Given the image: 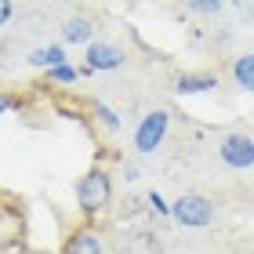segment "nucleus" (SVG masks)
I'll return each mask as SVG.
<instances>
[{
    "instance_id": "nucleus-1",
    "label": "nucleus",
    "mask_w": 254,
    "mask_h": 254,
    "mask_svg": "<svg viewBox=\"0 0 254 254\" xmlns=\"http://www.w3.org/2000/svg\"><path fill=\"white\" fill-rule=\"evenodd\" d=\"M171 218H175V222H182L186 229H207V225L214 222V207H211V200H207V196L189 192V196H182V200L171 203Z\"/></svg>"
},
{
    "instance_id": "nucleus-2",
    "label": "nucleus",
    "mask_w": 254,
    "mask_h": 254,
    "mask_svg": "<svg viewBox=\"0 0 254 254\" xmlns=\"http://www.w3.org/2000/svg\"><path fill=\"white\" fill-rule=\"evenodd\" d=\"M109 196H113V186H109L106 171H87V175L80 178V186H76V200H80V207H84L87 214L102 211V207L109 203Z\"/></svg>"
},
{
    "instance_id": "nucleus-3",
    "label": "nucleus",
    "mask_w": 254,
    "mask_h": 254,
    "mask_svg": "<svg viewBox=\"0 0 254 254\" xmlns=\"http://www.w3.org/2000/svg\"><path fill=\"white\" fill-rule=\"evenodd\" d=\"M218 153H222L225 167H233V171H244V167L254 164V142L247 134H225L222 145H218Z\"/></svg>"
},
{
    "instance_id": "nucleus-4",
    "label": "nucleus",
    "mask_w": 254,
    "mask_h": 254,
    "mask_svg": "<svg viewBox=\"0 0 254 254\" xmlns=\"http://www.w3.org/2000/svg\"><path fill=\"white\" fill-rule=\"evenodd\" d=\"M164 134H167V113L164 109L149 113V117L142 120V127H138V134H134L138 153H153V149L164 142Z\"/></svg>"
},
{
    "instance_id": "nucleus-5",
    "label": "nucleus",
    "mask_w": 254,
    "mask_h": 254,
    "mask_svg": "<svg viewBox=\"0 0 254 254\" xmlns=\"http://www.w3.org/2000/svg\"><path fill=\"white\" fill-rule=\"evenodd\" d=\"M127 62V55L117 44H91L87 48V69H120Z\"/></svg>"
},
{
    "instance_id": "nucleus-6",
    "label": "nucleus",
    "mask_w": 254,
    "mask_h": 254,
    "mask_svg": "<svg viewBox=\"0 0 254 254\" xmlns=\"http://www.w3.org/2000/svg\"><path fill=\"white\" fill-rule=\"evenodd\" d=\"M214 84H218V80L211 73H182L175 91H178V95H203V91H214Z\"/></svg>"
},
{
    "instance_id": "nucleus-7",
    "label": "nucleus",
    "mask_w": 254,
    "mask_h": 254,
    "mask_svg": "<svg viewBox=\"0 0 254 254\" xmlns=\"http://www.w3.org/2000/svg\"><path fill=\"white\" fill-rule=\"evenodd\" d=\"M65 254H106V247H102V240L91 233V229H80L76 236H69Z\"/></svg>"
},
{
    "instance_id": "nucleus-8",
    "label": "nucleus",
    "mask_w": 254,
    "mask_h": 254,
    "mask_svg": "<svg viewBox=\"0 0 254 254\" xmlns=\"http://www.w3.org/2000/svg\"><path fill=\"white\" fill-rule=\"evenodd\" d=\"M233 76L244 91H254V55H240L233 62Z\"/></svg>"
},
{
    "instance_id": "nucleus-9",
    "label": "nucleus",
    "mask_w": 254,
    "mask_h": 254,
    "mask_svg": "<svg viewBox=\"0 0 254 254\" xmlns=\"http://www.w3.org/2000/svg\"><path fill=\"white\" fill-rule=\"evenodd\" d=\"M62 40L65 44H87L91 40V22L87 18H73L62 26Z\"/></svg>"
},
{
    "instance_id": "nucleus-10",
    "label": "nucleus",
    "mask_w": 254,
    "mask_h": 254,
    "mask_svg": "<svg viewBox=\"0 0 254 254\" xmlns=\"http://www.w3.org/2000/svg\"><path fill=\"white\" fill-rule=\"evenodd\" d=\"M65 59H69V55H65V48H59V44H55V48H44V51H37V55H33V65H48V69H59V65H65Z\"/></svg>"
},
{
    "instance_id": "nucleus-11",
    "label": "nucleus",
    "mask_w": 254,
    "mask_h": 254,
    "mask_svg": "<svg viewBox=\"0 0 254 254\" xmlns=\"http://www.w3.org/2000/svg\"><path fill=\"white\" fill-rule=\"evenodd\" d=\"M51 80H62V84L69 80V84H73V80H76V69L65 62V65H59V69H51Z\"/></svg>"
},
{
    "instance_id": "nucleus-12",
    "label": "nucleus",
    "mask_w": 254,
    "mask_h": 254,
    "mask_svg": "<svg viewBox=\"0 0 254 254\" xmlns=\"http://www.w3.org/2000/svg\"><path fill=\"white\" fill-rule=\"evenodd\" d=\"M98 117H102V124H106L109 131H117V127H120V120H117V113H113L109 106H98Z\"/></svg>"
},
{
    "instance_id": "nucleus-13",
    "label": "nucleus",
    "mask_w": 254,
    "mask_h": 254,
    "mask_svg": "<svg viewBox=\"0 0 254 254\" xmlns=\"http://www.w3.org/2000/svg\"><path fill=\"white\" fill-rule=\"evenodd\" d=\"M149 207H153L156 214H171V207L164 203V196H160V192H149Z\"/></svg>"
},
{
    "instance_id": "nucleus-14",
    "label": "nucleus",
    "mask_w": 254,
    "mask_h": 254,
    "mask_svg": "<svg viewBox=\"0 0 254 254\" xmlns=\"http://www.w3.org/2000/svg\"><path fill=\"white\" fill-rule=\"evenodd\" d=\"M192 11H200V15H218L222 4H218V0H207V4H192Z\"/></svg>"
},
{
    "instance_id": "nucleus-15",
    "label": "nucleus",
    "mask_w": 254,
    "mask_h": 254,
    "mask_svg": "<svg viewBox=\"0 0 254 254\" xmlns=\"http://www.w3.org/2000/svg\"><path fill=\"white\" fill-rule=\"evenodd\" d=\"M15 106H18V102H15V98H7L4 91H0V117H4V113H11Z\"/></svg>"
},
{
    "instance_id": "nucleus-16",
    "label": "nucleus",
    "mask_w": 254,
    "mask_h": 254,
    "mask_svg": "<svg viewBox=\"0 0 254 254\" xmlns=\"http://www.w3.org/2000/svg\"><path fill=\"white\" fill-rule=\"evenodd\" d=\"M7 18H11V4H7V0H0V26H4Z\"/></svg>"
}]
</instances>
